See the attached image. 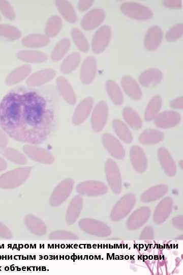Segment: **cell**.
Returning <instances> with one entry per match:
<instances>
[{
  "mask_svg": "<svg viewBox=\"0 0 183 275\" xmlns=\"http://www.w3.org/2000/svg\"><path fill=\"white\" fill-rule=\"evenodd\" d=\"M162 99L159 95L154 96L149 101L145 111L144 118L146 121L154 120L160 113Z\"/></svg>",
  "mask_w": 183,
  "mask_h": 275,
  "instance_id": "cell-20",
  "label": "cell"
},
{
  "mask_svg": "<svg viewBox=\"0 0 183 275\" xmlns=\"http://www.w3.org/2000/svg\"><path fill=\"white\" fill-rule=\"evenodd\" d=\"M167 187L161 185L150 188L143 195L145 199H151L163 195L167 191Z\"/></svg>",
  "mask_w": 183,
  "mask_h": 275,
  "instance_id": "cell-36",
  "label": "cell"
},
{
  "mask_svg": "<svg viewBox=\"0 0 183 275\" xmlns=\"http://www.w3.org/2000/svg\"><path fill=\"white\" fill-rule=\"evenodd\" d=\"M106 173L109 185L113 191L118 193L121 187V180L118 169L116 163L109 159L106 164Z\"/></svg>",
  "mask_w": 183,
  "mask_h": 275,
  "instance_id": "cell-8",
  "label": "cell"
},
{
  "mask_svg": "<svg viewBox=\"0 0 183 275\" xmlns=\"http://www.w3.org/2000/svg\"><path fill=\"white\" fill-rule=\"evenodd\" d=\"M130 159L135 169L138 172H143L147 167V159L143 149L138 146L132 147L130 151Z\"/></svg>",
  "mask_w": 183,
  "mask_h": 275,
  "instance_id": "cell-13",
  "label": "cell"
},
{
  "mask_svg": "<svg viewBox=\"0 0 183 275\" xmlns=\"http://www.w3.org/2000/svg\"><path fill=\"white\" fill-rule=\"evenodd\" d=\"M107 93L111 100L116 105H120L123 102V95L119 86L114 81L108 80L106 82Z\"/></svg>",
  "mask_w": 183,
  "mask_h": 275,
  "instance_id": "cell-27",
  "label": "cell"
},
{
  "mask_svg": "<svg viewBox=\"0 0 183 275\" xmlns=\"http://www.w3.org/2000/svg\"><path fill=\"white\" fill-rule=\"evenodd\" d=\"M183 34V24L181 23H177L171 26L166 32L165 38L168 41H174L180 37Z\"/></svg>",
  "mask_w": 183,
  "mask_h": 275,
  "instance_id": "cell-35",
  "label": "cell"
},
{
  "mask_svg": "<svg viewBox=\"0 0 183 275\" xmlns=\"http://www.w3.org/2000/svg\"><path fill=\"white\" fill-rule=\"evenodd\" d=\"M32 68L29 65L24 64L12 70L8 75L7 81L9 84L16 82L26 77L31 72Z\"/></svg>",
  "mask_w": 183,
  "mask_h": 275,
  "instance_id": "cell-28",
  "label": "cell"
},
{
  "mask_svg": "<svg viewBox=\"0 0 183 275\" xmlns=\"http://www.w3.org/2000/svg\"><path fill=\"white\" fill-rule=\"evenodd\" d=\"M97 72V61L95 57L88 56L82 62L80 70L81 80L85 84L94 79Z\"/></svg>",
  "mask_w": 183,
  "mask_h": 275,
  "instance_id": "cell-7",
  "label": "cell"
},
{
  "mask_svg": "<svg viewBox=\"0 0 183 275\" xmlns=\"http://www.w3.org/2000/svg\"><path fill=\"white\" fill-rule=\"evenodd\" d=\"M59 94L52 85L14 88L0 102V127L18 142L44 143L57 126Z\"/></svg>",
  "mask_w": 183,
  "mask_h": 275,
  "instance_id": "cell-1",
  "label": "cell"
},
{
  "mask_svg": "<svg viewBox=\"0 0 183 275\" xmlns=\"http://www.w3.org/2000/svg\"><path fill=\"white\" fill-rule=\"evenodd\" d=\"M163 77L162 71L157 68H149L141 73L139 81L144 87H150L159 83Z\"/></svg>",
  "mask_w": 183,
  "mask_h": 275,
  "instance_id": "cell-12",
  "label": "cell"
},
{
  "mask_svg": "<svg viewBox=\"0 0 183 275\" xmlns=\"http://www.w3.org/2000/svg\"><path fill=\"white\" fill-rule=\"evenodd\" d=\"M21 36V33L16 27L6 24H0V38L14 40Z\"/></svg>",
  "mask_w": 183,
  "mask_h": 275,
  "instance_id": "cell-32",
  "label": "cell"
},
{
  "mask_svg": "<svg viewBox=\"0 0 183 275\" xmlns=\"http://www.w3.org/2000/svg\"><path fill=\"white\" fill-rule=\"evenodd\" d=\"M108 114V107L107 103L100 101L96 105L93 114V122L97 130H101L106 123Z\"/></svg>",
  "mask_w": 183,
  "mask_h": 275,
  "instance_id": "cell-14",
  "label": "cell"
},
{
  "mask_svg": "<svg viewBox=\"0 0 183 275\" xmlns=\"http://www.w3.org/2000/svg\"><path fill=\"white\" fill-rule=\"evenodd\" d=\"M106 187L101 183H93L85 184L80 187V191L88 195H97L105 193Z\"/></svg>",
  "mask_w": 183,
  "mask_h": 275,
  "instance_id": "cell-33",
  "label": "cell"
},
{
  "mask_svg": "<svg viewBox=\"0 0 183 275\" xmlns=\"http://www.w3.org/2000/svg\"><path fill=\"white\" fill-rule=\"evenodd\" d=\"M121 12L126 16L137 20H147L153 13L148 7L135 2H126L120 5Z\"/></svg>",
  "mask_w": 183,
  "mask_h": 275,
  "instance_id": "cell-2",
  "label": "cell"
},
{
  "mask_svg": "<svg viewBox=\"0 0 183 275\" xmlns=\"http://www.w3.org/2000/svg\"><path fill=\"white\" fill-rule=\"evenodd\" d=\"M82 204V200L79 197L75 198L70 203L66 214V221L68 224H73L78 217Z\"/></svg>",
  "mask_w": 183,
  "mask_h": 275,
  "instance_id": "cell-25",
  "label": "cell"
},
{
  "mask_svg": "<svg viewBox=\"0 0 183 275\" xmlns=\"http://www.w3.org/2000/svg\"><path fill=\"white\" fill-rule=\"evenodd\" d=\"M93 101L91 98H87L83 101L77 108L75 119L76 121H80L85 117L89 112L92 105Z\"/></svg>",
  "mask_w": 183,
  "mask_h": 275,
  "instance_id": "cell-34",
  "label": "cell"
},
{
  "mask_svg": "<svg viewBox=\"0 0 183 275\" xmlns=\"http://www.w3.org/2000/svg\"><path fill=\"white\" fill-rule=\"evenodd\" d=\"M57 8L62 16L68 22L74 23L77 17L72 4L67 0H57L55 1Z\"/></svg>",
  "mask_w": 183,
  "mask_h": 275,
  "instance_id": "cell-17",
  "label": "cell"
},
{
  "mask_svg": "<svg viewBox=\"0 0 183 275\" xmlns=\"http://www.w3.org/2000/svg\"><path fill=\"white\" fill-rule=\"evenodd\" d=\"M12 237V234L9 229L0 222V237L8 239Z\"/></svg>",
  "mask_w": 183,
  "mask_h": 275,
  "instance_id": "cell-39",
  "label": "cell"
},
{
  "mask_svg": "<svg viewBox=\"0 0 183 275\" xmlns=\"http://www.w3.org/2000/svg\"><path fill=\"white\" fill-rule=\"evenodd\" d=\"M49 238L53 240H67L75 239L76 236L71 232L66 231H55L51 232L49 236Z\"/></svg>",
  "mask_w": 183,
  "mask_h": 275,
  "instance_id": "cell-38",
  "label": "cell"
},
{
  "mask_svg": "<svg viewBox=\"0 0 183 275\" xmlns=\"http://www.w3.org/2000/svg\"><path fill=\"white\" fill-rule=\"evenodd\" d=\"M112 125L116 134L122 141L127 143L132 142L133 140L132 133L123 122L115 119L113 121Z\"/></svg>",
  "mask_w": 183,
  "mask_h": 275,
  "instance_id": "cell-29",
  "label": "cell"
},
{
  "mask_svg": "<svg viewBox=\"0 0 183 275\" xmlns=\"http://www.w3.org/2000/svg\"><path fill=\"white\" fill-rule=\"evenodd\" d=\"M56 88L62 95L70 103H74L75 98L73 91L68 82L63 77H58L56 79Z\"/></svg>",
  "mask_w": 183,
  "mask_h": 275,
  "instance_id": "cell-24",
  "label": "cell"
},
{
  "mask_svg": "<svg viewBox=\"0 0 183 275\" xmlns=\"http://www.w3.org/2000/svg\"><path fill=\"white\" fill-rule=\"evenodd\" d=\"M164 138L162 132L156 129H147L139 136L140 142L144 145H152L160 142Z\"/></svg>",
  "mask_w": 183,
  "mask_h": 275,
  "instance_id": "cell-21",
  "label": "cell"
},
{
  "mask_svg": "<svg viewBox=\"0 0 183 275\" xmlns=\"http://www.w3.org/2000/svg\"><path fill=\"white\" fill-rule=\"evenodd\" d=\"M123 116L128 124L135 129L142 126V120L137 112L130 107H126L123 110Z\"/></svg>",
  "mask_w": 183,
  "mask_h": 275,
  "instance_id": "cell-30",
  "label": "cell"
},
{
  "mask_svg": "<svg viewBox=\"0 0 183 275\" xmlns=\"http://www.w3.org/2000/svg\"><path fill=\"white\" fill-rule=\"evenodd\" d=\"M80 61L79 52H73L67 56L60 66V71L63 73H69L74 70Z\"/></svg>",
  "mask_w": 183,
  "mask_h": 275,
  "instance_id": "cell-22",
  "label": "cell"
},
{
  "mask_svg": "<svg viewBox=\"0 0 183 275\" xmlns=\"http://www.w3.org/2000/svg\"><path fill=\"white\" fill-rule=\"evenodd\" d=\"M121 86L126 93L135 100L142 97V91L136 80L130 76H125L121 79Z\"/></svg>",
  "mask_w": 183,
  "mask_h": 275,
  "instance_id": "cell-11",
  "label": "cell"
},
{
  "mask_svg": "<svg viewBox=\"0 0 183 275\" xmlns=\"http://www.w3.org/2000/svg\"><path fill=\"white\" fill-rule=\"evenodd\" d=\"M24 224L28 230L34 235L43 236L46 233L47 228L45 223L34 215H26L24 217Z\"/></svg>",
  "mask_w": 183,
  "mask_h": 275,
  "instance_id": "cell-15",
  "label": "cell"
},
{
  "mask_svg": "<svg viewBox=\"0 0 183 275\" xmlns=\"http://www.w3.org/2000/svg\"><path fill=\"white\" fill-rule=\"evenodd\" d=\"M62 24V20L59 16H51L46 23L45 35L49 38L56 36L59 33Z\"/></svg>",
  "mask_w": 183,
  "mask_h": 275,
  "instance_id": "cell-26",
  "label": "cell"
},
{
  "mask_svg": "<svg viewBox=\"0 0 183 275\" xmlns=\"http://www.w3.org/2000/svg\"><path fill=\"white\" fill-rule=\"evenodd\" d=\"M55 75V71L51 68L44 69L37 71L32 74L27 79V84L29 86L37 87L41 86L50 80Z\"/></svg>",
  "mask_w": 183,
  "mask_h": 275,
  "instance_id": "cell-10",
  "label": "cell"
},
{
  "mask_svg": "<svg viewBox=\"0 0 183 275\" xmlns=\"http://www.w3.org/2000/svg\"><path fill=\"white\" fill-rule=\"evenodd\" d=\"M162 29L158 25H152L147 31L144 40V45L149 50L156 49L160 45L163 39Z\"/></svg>",
  "mask_w": 183,
  "mask_h": 275,
  "instance_id": "cell-6",
  "label": "cell"
},
{
  "mask_svg": "<svg viewBox=\"0 0 183 275\" xmlns=\"http://www.w3.org/2000/svg\"><path fill=\"white\" fill-rule=\"evenodd\" d=\"M49 38L45 34H32L22 39V44L25 46L37 48L45 46L49 44Z\"/></svg>",
  "mask_w": 183,
  "mask_h": 275,
  "instance_id": "cell-18",
  "label": "cell"
},
{
  "mask_svg": "<svg viewBox=\"0 0 183 275\" xmlns=\"http://www.w3.org/2000/svg\"><path fill=\"white\" fill-rule=\"evenodd\" d=\"M158 156L166 173L170 176L174 175L176 172L175 165L167 149L164 147L159 148Z\"/></svg>",
  "mask_w": 183,
  "mask_h": 275,
  "instance_id": "cell-19",
  "label": "cell"
},
{
  "mask_svg": "<svg viewBox=\"0 0 183 275\" xmlns=\"http://www.w3.org/2000/svg\"><path fill=\"white\" fill-rule=\"evenodd\" d=\"M104 145L107 151L114 157L123 158L125 150L121 143L112 135L106 133L103 137Z\"/></svg>",
  "mask_w": 183,
  "mask_h": 275,
  "instance_id": "cell-9",
  "label": "cell"
},
{
  "mask_svg": "<svg viewBox=\"0 0 183 275\" xmlns=\"http://www.w3.org/2000/svg\"><path fill=\"white\" fill-rule=\"evenodd\" d=\"M111 37V29L108 25L100 26L95 33L92 41L93 51L96 53L102 52L109 44Z\"/></svg>",
  "mask_w": 183,
  "mask_h": 275,
  "instance_id": "cell-3",
  "label": "cell"
},
{
  "mask_svg": "<svg viewBox=\"0 0 183 275\" xmlns=\"http://www.w3.org/2000/svg\"><path fill=\"white\" fill-rule=\"evenodd\" d=\"M105 12L101 8H94L88 11L81 21L82 28L85 30H92L99 26L104 21Z\"/></svg>",
  "mask_w": 183,
  "mask_h": 275,
  "instance_id": "cell-4",
  "label": "cell"
},
{
  "mask_svg": "<svg viewBox=\"0 0 183 275\" xmlns=\"http://www.w3.org/2000/svg\"><path fill=\"white\" fill-rule=\"evenodd\" d=\"M70 46L71 42L69 38H64L59 40L51 51V59L54 61L61 60L68 51Z\"/></svg>",
  "mask_w": 183,
  "mask_h": 275,
  "instance_id": "cell-23",
  "label": "cell"
},
{
  "mask_svg": "<svg viewBox=\"0 0 183 275\" xmlns=\"http://www.w3.org/2000/svg\"><path fill=\"white\" fill-rule=\"evenodd\" d=\"M163 4L166 7L179 8L182 7L181 0H164Z\"/></svg>",
  "mask_w": 183,
  "mask_h": 275,
  "instance_id": "cell-40",
  "label": "cell"
},
{
  "mask_svg": "<svg viewBox=\"0 0 183 275\" xmlns=\"http://www.w3.org/2000/svg\"><path fill=\"white\" fill-rule=\"evenodd\" d=\"M93 3V0H80L78 3V8L80 11H84L89 9Z\"/></svg>",
  "mask_w": 183,
  "mask_h": 275,
  "instance_id": "cell-41",
  "label": "cell"
},
{
  "mask_svg": "<svg viewBox=\"0 0 183 275\" xmlns=\"http://www.w3.org/2000/svg\"><path fill=\"white\" fill-rule=\"evenodd\" d=\"M0 11L2 14L10 20L15 18L14 10L10 3L6 0H0Z\"/></svg>",
  "mask_w": 183,
  "mask_h": 275,
  "instance_id": "cell-37",
  "label": "cell"
},
{
  "mask_svg": "<svg viewBox=\"0 0 183 275\" xmlns=\"http://www.w3.org/2000/svg\"><path fill=\"white\" fill-rule=\"evenodd\" d=\"M71 36L78 48L81 51L87 52L89 48L88 42L83 33L78 28L71 30Z\"/></svg>",
  "mask_w": 183,
  "mask_h": 275,
  "instance_id": "cell-31",
  "label": "cell"
},
{
  "mask_svg": "<svg viewBox=\"0 0 183 275\" xmlns=\"http://www.w3.org/2000/svg\"><path fill=\"white\" fill-rule=\"evenodd\" d=\"M16 56L19 59L31 63H42L47 60L46 53L36 50H22L19 51Z\"/></svg>",
  "mask_w": 183,
  "mask_h": 275,
  "instance_id": "cell-16",
  "label": "cell"
},
{
  "mask_svg": "<svg viewBox=\"0 0 183 275\" xmlns=\"http://www.w3.org/2000/svg\"><path fill=\"white\" fill-rule=\"evenodd\" d=\"M157 126L169 128L176 126L181 120L180 114L174 111H165L160 113L154 119Z\"/></svg>",
  "mask_w": 183,
  "mask_h": 275,
  "instance_id": "cell-5",
  "label": "cell"
},
{
  "mask_svg": "<svg viewBox=\"0 0 183 275\" xmlns=\"http://www.w3.org/2000/svg\"><path fill=\"white\" fill-rule=\"evenodd\" d=\"M170 106L173 108L182 109L183 107L182 97H177L170 102Z\"/></svg>",
  "mask_w": 183,
  "mask_h": 275,
  "instance_id": "cell-42",
  "label": "cell"
},
{
  "mask_svg": "<svg viewBox=\"0 0 183 275\" xmlns=\"http://www.w3.org/2000/svg\"><path fill=\"white\" fill-rule=\"evenodd\" d=\"M1 16H0V20H1Z\"/></svg>",
  "mask_w": 183,
  "mask_h": 275,
  "instance_id": "cell-43",
  "label": "cell"
}]
</instances>
